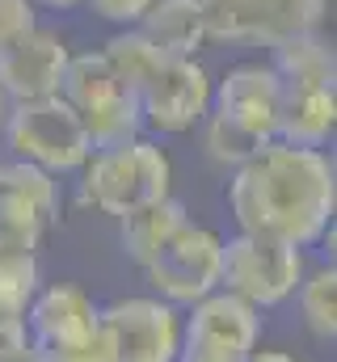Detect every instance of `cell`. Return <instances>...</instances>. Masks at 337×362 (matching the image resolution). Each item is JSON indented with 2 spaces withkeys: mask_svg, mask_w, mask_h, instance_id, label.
I'll return each mask as SVG.
<instances>
[{
  "mask_svg": "<svg viewBox=\"0 0 337 362\" xmlns=\"http://www.w3.org/2000/svg\"><path fill=\"white\" fill-rule=\"evenodd\" d=\"M211 93H215V76L198 55H165L161 68L135 93L144 131H156V135L194 131L211 114Z\"/></svg>",
  "mask_w": 337,
  "mask_h": 362,
  "instance_id": "7",
  "label": "cell"
},
{
  "mask_svg": "<svg viewBox=\"0 0 337 362\" xmlns=\"http://www.w3.org/2000/svg\"><path fill=\"white\" fill-rule=\"evenodd\" d=\"M270 68L278 72L282 89H321V85H337V55H333V47L321 38V30L274 42V47H270Z\"/></svg>",
  "mask_w": 337,
  "mask_h": 362,
  "instance_id": "13",
  "label": "cell"
},
{
  "mask_svg": "<svg viewBox=\"0 0 337 362\" xmlns=\"http://www.w3.org/2000/svg\"><path fill=\"white\" fill-rule=\"evenodd\" d=\"M118 89H122V85L114 81V72H110V64H105L101 51H81V55H72L68 68H64V81H59V97H64L76 114L93 110L97 101L114 97Z\"/></svg>",
  "mask_w": 337,
  "mask_h": 362,
  "instance_id": "21",
  "label": "cell"
},
{
  "mask_svg": "<svg viewBox=\"0 0 337 362\" xmlns=\"http://www.w3.org/2000/svg\"><path fill=\"white\" fill-rule=\"evenodd\" d=\"M207 42H253V0H198Z\"/></svg>",
  "mask_w": 337,
  "mask_h": 362,
  "instance_id": "24",
  "label": "cell"
},
{
  "mask_svg": "<svg viewBox=\"0 0 337 362\" xmlns=\"http://www.w3.org/2000/svg\"><path fill=\"white\" fill-rule=\"evenodd\" d=\"M34 25H38V4L34 0H0V55L17 38H25Z\"/></svg>",
  "mask_w": 337,
  "mask_h": 362,
  "instance_id": "25",
  "label": "cell"
},
{
  "mask_svg": "<svg viewBox=\"0 0 337 362\" xmlns=\"http://www.w3.org/2000/svg\"><path fill=\"white\" fill-rule=\"evenodd\" d=\"M219 253H224V236L215 228L185 219L161 245V253L144 266V278L156 299L185 312L190 303L219 291Z\"/></svg>",
  "mask_w": 337,
  "mask_h": 362,
  "instance_id": "6",
  "label": "cell"
},
{
  "mask_svg": "<svg viewBox=\"0 0 337 362\" xmlns=\"http://www.w3.org/2000/svg\"><path fill=\"white\" fill-rule=\"evenodd\" d=\"M72 59V47L64 42V34L34 25L25 38H17L4 55H0V93L13 101H38V97H55L64 68Z\"/></svg>",
  "mask_w": 337,
  "mask_h": 362,
  "instance_id": "10",
  "label": "cell"
},
{
  "mask_svg": "<svg viewBox=\"0 0 337 362\" xmlns=\"http://www.w3.org/2000/svg\"><path fill=\"white\" fill-rule=\"evenodd\" d=\"M185 219H190V215H185V206H181L173 194H168V198H156V202H148V206H135L131 215L118 219V245H122V257L135 262V266L144 270V266L161 253V245H165Z\"/></svg>",
  "mask_w": 337,
  "mask_h": 362,
  "instance_id": "14",
  "label": "cell"
},
{
  "mask_svg": "<svg viewBox=\"0 0 337 362\" xmlns=\"http://www.w3.org/2000/svg\"><path fill=\"white\" fill-rule=\"evenodd\" d=\"M38 286V253H0V320H25Z\"/></svg>",
  "mask_w": 337,
  "mask_h": 362,
  "instance_id": "23",
  "label": "cell"
},
{
  "mask_svg": "<svg viewBox=\"0 0 337 362\" xmlns=\"http://www.w3.org/2000/svg\"><path fill=\"white\" fill-rule=\"evenodd\" d=\"M168 194H173V160L148 135H135L114 148H93L81 165V202L110 219H122L135 206H148Z\"/></svg>",
  "mask_w": 337,
  "mask_h": 362,
  "instance_id": "2",
  "label": "cell"
},
{
  "mask_svg": "<svg viewBox=\"0 0 337 362\" xmlns=\"http://www.w3.org/2000/svg\"><path fill=\"white\" fill-rule=\"evenodd\" d=\"M211 110L232 118V122H241V127H249L253 135H261V139H274L278 110H282V81L261 59L236 64V68H228L215 81Z\"/></svg>",
  "mask_w": 337,
  "mask_h": 362,
  "instance_id": "11",
  "label": "cell"
},
{
  "mask_svg": "<svg viewBox=\"0 0 337 362\" xmlns=\"http://www.w3.org/2000/svg\"><path fill=\"white\" fill-rule=\"evenodd\" d=\"M0 173H4V156H0Z\"/></svg>",
  "mask_w": 337,
  "mask_h": 362,
  "instance_id": "32",
  "label": "cell"
},
{
  "mask_svg": "<svg viewBox=\"0 0 337 362\" xmlns=\"http://www.w3.org/2000/svg\"><path fill=\"white\" fill-rule=\"evenodd\" d=\"M198 127H202V152H207V160L219 165V169H241L245 160H253V156L261 152V144H270V139L253 135L249 127H241V122H232V118H224V114H215V110H211Z\"/></svg>",
  "mask_w": 337,
  "mask_h": 362,
  "instance_id": "22",
  "label": "cell"
},
{
  "mask_svg": "<svg viewBox=\"0 0 337 362\" xmlns=\"http://www.w3.org/2000/svg\"><path fill=\"white\" fill-rule=\"evenodd\" d=\"M34 4H42V8H55V13H68V8H76L81 0H34Z\"/></svg>",
  "mask_w": 337,
  "mask_h": 362,
  "instance_id": "29",
  "label": "cell"
},
{
  "mask_svg": "<svg viewBox=\"0 0 337 362\" xmlns=\"http://www.w3.org/2000/svg\"><path fill=\"white\" fill-rule=\"evenodd\" d=\"M101 55H105V64H110V72H114V81L122 85V89L139 93L144 89V81L161 68V47L139 30V25H127V30H114L110 38H105V47H101Z\"/></svg>",
  "mask_w": 337,
  "mask_h": 362,
  "instance_id": "17",
  "label": "cell"
},
{
  "mask_svg": "<svg viewBox=\"0 0 337 362\" xmlns=\"http://www.w3.org/2000/svg\"><path fill=\"white\" fill-rule=\"evenodd\" d=\"M228 211L241 232L274 236L295 249L316 245L337 211V169L325 148H295L282 139L232 169Z\"/></svg>",
  "mask_w": 337,
  "mask_h": 362,
  "instance_id": "1",
  "label": "cell"
},
{
  "mask_svg": "<svg viewBox=\"0 0 337 362\" xmlns=\"http://www.w3.org/2000/svg\"><path fill=\"white\" fill-rule=\"evenodd\" d=\"M0 194L17 198L21 206H30L34 215H42L51 228L59 219V206H64V189L59 177L38 169V165H25V160H4V173H0Z\"/></svg>",
  "mask_w": 337,
  "mask_h": 362,
  "instance_id": "19",
  "label": "cell"
},
{
  "mask_svg": "<svg viewBox=\"0 0 337 362\" xmlns=\"http://www.w3.org/2000/svg\"><path fill=\"white\" fill-rule=\"evenodd\" d=\"M38 362H114L110 354V346H105V337L97 333V337H88L81 346H64V350H42V354H34Z\"/></svg>",
  "mask_w": 337,
  "mask_h": 362,
  "instance_id": "27",
  "label": "cell"
},
{
  "mask_svg": "<svg viewBox=\"0 0 337 362\" xmlns=\"http://www.w3.org/2000/svg\"><path fill=\"white\" fill-rule=\"evenodd\" d=\"M249 362H299L295 354H287V350H270V346H257L249 354Z\"/></svg>",
  "mask_w": 337,
  "mask_h": 362,
  "instance_id": "28",
  "label": "cell"
},
{
  "mask_svg": "<svg viewBox=\"0 0 337 362\" xmlns=\"http://www.w3.org/2000/svg\"><path fill=\"white\" fill-rule=\"evenodd\" d=\"M84 135L93 148H114V144H127L135 135H144V114H139V97L131 89H118L114 97L97 101L93 110L81 114Z\"/></svg>",
  "mask_w": 337,
  "mask_h": 362,
  "instance_id": "18",
  "label": "cell"
},
{
  "mask_svg": "<svg viewBox=\"0 0 337 362\" xmlns=\"http://www.w3.org/2000/svg\"><path fill=\"white\" fill-rule=\"evenodd\" d=\"M21 362H38V358H34V354H30V358H21Z\"/></svg>",
  "mask_w": 337,
  "mask_h": 362,
  "instance_id": "31",
  "label": "cell"
},
{
  "mask_svg": "<svg viewBox=\"0 0 337 362\" xmlns=\"http://www.w3.org/2000/svg\"><path fill=\"white\" fill-rule=\"evenodd\" d=\"M299 299V320L316 341H333L337 337V270L333 266H316V270L299 278L295 295Z\"/></svg>",
  "mask_w": 337,
  "mask_h": 362,
  "instance_id": "20",
  "label": "cell"
},
{
  "mask_svg": "<svg viewBox=\"0 0 337 362\" xmlns=\"http://www.w3.org/2000/svg\"><path fill=\"white\" fill-rule=\"evenodd\" d=\"M0 135H4V148H8L13 160L38 165V169L55 173V177L81 173V165L93 152L81 114L59 93L38 97V101H13Z\"/></svg>",
  "mask_w": 337,
  "mask_h": 362,
  "instance_id": "3",
  "label": "cell"
},
{
  "mask_svg": "<svg viewBox=\"0 0 337 362\" xmlns=\"http://www.w3.org/2000/svg\"><path fill=\"white\" fill-rule=\"evenodd\" d=\"M4 118H8V97L0 93V127H4Z\"/></svg>",
  "mask_w": 337,
  "mask_h": 362,
  "instance_id": "30",
  "label": "cell"
},
{
  "mask_svg": "<svg viewBox=\"0 0 337 362\" xmlns=\"http://www.w3.org/2000/svg\"><path fill=\"white\" fill-rule=\"evenodd\" d=\"M81 4H88L101 21H110V25H118V30L139 25V17L152 8V0H81Z\"/></svg>",
  "mask_w": 337,
  "mask_h": 362,
  "instance_id": "26",
  "label": "cell"
},
{
  "mask_svg": "<svg viewBox=\"0 0 337 362\" xmlns=\"http://www.w3.org/2000/svg\"><path fill=\"white\" fill-rule=\"evenodd\" d=\"M139 30L161 47V55H198L207 47L198 0H152L139 17Z\"/></svg>",
  "mask_w": 337,
  "mask_h": 362,
  "instance_id": "15",
  "label": "cell"
},
{
  "mask_svg": "<svg viewBox=\"0 0 337 362\" xmlns=\"http://www.w3.org/2000/svg\"><path fill=\"white\" fill-rule=\"evenodd\" d=\"M257 341H261V312L228 291H211L207 299L181 312L177 362H249Z\"/></svg>",
  "mask_w": 337,
  "mask_h": 362,
  "instance_id": "5",
  "label": "cell"
},
{
  "mask_svg": "<svg viewBox=\"0 0 337 362\" xmlns=\"http://www.w3.org/2000/svg\"><path fill=\"white\" fill-rule=\"evenodd\" d=\"M97 320H101V303L76 282H47L25 308V333L34 354L97 337Z\"/></svg>",
  "mask_w": 337,
  "mask_h": 362,
  "instance_id": "9",
  "label": "cell"
},
{
  "mask_svg": "<svg viewBox=\"0 0 337 362\" xmlns=\"http://www.w3.org/2000/svg\"><path fill=\"white\" fill-rule=\"evenodd\" d=\"M337 131V85L321 89H282V110L274 139L295 148H329Z\"/></svg>",
  "mask_w": 337,
  "mask_h": 362,
  "instance_id": "12",
  "label": "cell"
},
{
  "mask_svg": "<svg viewBox=\"0 0 337 362\" xmlns=\"http://www.w3.org/2000/svg\"><path fill=\"white\" fill-rule=\"evenodd\" d=\"M304 270H308L304 249L274 240V236L236 232L224 240V253H219V291L265 312V308H278L295 295Z\"/></svg>",
  "mask_w": 337,
  "mask_h": 362,
  "instance_id": "4",
  "label": "cell"
},
{
  "mask_svg": "<svg viewBox=\"0 0 337 362\" xmlns=\"http://www.w3.org/2000/svg\"><path fill=\"white\" fill-rule=\"evenodd\" d=\"M97 333L105 337L114 362H177L181 308L156 295H131L101 308Z\"/></svg>",
  "mask_w": 337,
  "mask_h": 362,
  "instance_id": "8",
  "label": "cell"
},
{
  "mask_svg": "<svg viewBox=\"0 0 337 362\" xmlns=\"http://www.w3.org/2000/svg\"><path fill=\"white\" fill-rule=\"evenodd\" d=\"M329 0H253V47H274L295 34L321 30Z\"/></svg>",
  "mask_w": 337,
  "mask_h": 362,
  "instance_id": "16",
  "label": "cell"
}]
</instances>
